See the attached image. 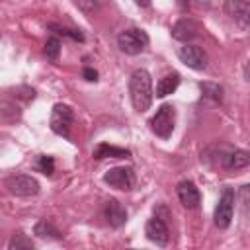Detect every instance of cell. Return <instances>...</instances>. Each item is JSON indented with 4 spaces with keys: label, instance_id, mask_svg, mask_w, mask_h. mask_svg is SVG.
<instances>
[{
    "label": "cell",
    "instance_id": "6da1fadb",
    "mask_svg": "<svg viewBox=\"0 0 250 250\" xmlns=\"http://www.w3.org/2000/svg\"><path fill=\"white\" fill-rule=\"evenodd\" d=\"M129 96H131L133 107L139 113H143L150 107V104H152V80H150L148 70H145V68L133 70V74L129 78Z\"/></svg>",
    "mask_w": 250,
    "mask_h": 250
},
{
    "label": "cell",
    "instance_id": "7a4b0ae2",
    "mask_svg": "<svg viewBox=\"0 0 250 250\" xmlns=\"http://www.w3.org/2000/svg\"><path fill=\"white\" fill-rule=\"evenodd\" d=\"M148 45V35L143 29L129 27L117 35V47L125 55H139Z\"/></svg>",
    "mask_w": 250,
    "mask_h": 250
},
{
    "label": "cell",
    "instance_id": "3957f363",
    "mask_svg": "<svg viewBox=\"0 0 250 250\" xmlns=\"http://www.w3.org/2000/svg\"><path fill=\"white\" fill-rule=\"evenodd\" d=\"M174 123H176V109L170 104H164L156 109V113L152 115V119L148 121L152 133L160 139H168L174 131Z\"/></svg>",
    "mask_w": 250,
    "mask_h": 250
},
{
    "label": "cell",
    "instance_id": "277c9868",
    "mask_svg": "<svg viewBox=\"0 0 250 250\" xmlns=\"http://www.w3.org/2000/svg\"><path fill=\"white\" fill-rule=\"evenodd\" d=\"M234 203H236V193L232 188H225L221 191V197L217 201L215 213H213V221L219 229H229L230 221H232V213H234Z\"/></svg>",
    "mask_w": 250,
    "mask_h": 250
},
{
    "label": "cell",
    "instance_id": "5b68a950",
    "mask_svg": "<svg viewBox=\"0 0 250 250\" xmlns=\"http://www.w3.org/2000/svg\"><path fill=\"white\" fill-rule=\"evenodd\" d=\"M72 121H74V111H72L70 105H66V104H55L53 105L51 119H49V125H51L53 133H57L61 137H68Z\"/></svg>",
    "mask_w": 250,
    "mask_h": 250
},
{
    "label": "cell",
    "instance_id": "8992f818",
    "mask_svg": "<svg viewBox=\"0 0 250 250\" xmlns=\"http://www.w3.org/2000/svg\"><path fill=\"white\" fill-rule=\"evenodd\" d=\"M4 186H6V189L10 193L20 195V197H29V195H37L39 193V182L33 176H27V174L10 176V178H6Z\"/></svg>",
    "mask_w": 250,
    "mask_h": 250
},
{
    "label": "cell",
    "instance_id": "52a82bcc",
    "mask_svg": "<svg viewBox=\"0 0 250 250\" xmlns=\"http://www.w3.org/2000/svg\"><path fill=\"white\" fill-rule=\"evenodd\" d=\"M104 182L115 189H121V191H129L133 189L135 186V172L133 168L129 166H115V168H109L105 174H104Z\"/></svg>",
    "mask_w": 250,
    "mask_h": 250
},
{
    "label": "cell",
    "instance_id": "ba28073f",
    "mask_svg": "<svg viewBox=\"0 0 250 250\" xmlns=\"http://www.w3.org/2000/svg\"><path fill=\"white\" fill-rule=\"evenodd\" d=\"M145 234L150 242L158 244V246H166L168 240H170V229H168V223L164 217H160L158 213H154L148 221H146V227H145Z\"/></svg>",
    "mask_w": 250,
    "mask_h": 250
},
{
    "label": "cell",
    "instance_id": "9c48e42d",
    "mask_svg": "<svg viewBox=\"0 0 250 250\" xmlns=\"http://www.w3.org/2000/svg\"><path fill=\"white\" fill-rule=\"evenodd\" d=\"M178 59L186 66H189L193 70H203L207 66V53L201 47H197V45H184V47H180L178 49Z\"/></svg>",
    "mask_w": 250,
    "mask_h": 250
},
{
    "label": "cell",
    "instance_id": "30bf717a",
    "mask_svg": "<svg viewBox=\"0 0 250 250\" xmlns=\"http://www.w3.org/2000/svg\"><path fill=\"white\" fill-rule=\"evenodd\" d=\"M223 10L242 29H248V25H250V4L246 0H225Z\"/></svg>",
    "mask_w": 250,
    "mask_h": 250
},
{
    "label": "cell",
    "instance_id": "8fae6325",
    "mask_svg": "<svg viewBox=\"0 0 250 250\" xmlns=\"http://www.w3.org/2000/svg\"><path fill=\"white\" fill-rule=\"evenodd\" d=\"M176 193H178V199L180 203L186 207V209H197L199 203H201V193L199 189L195 188L193 182L189 180H182L176 188Z\"/></svg>",
    "mask_w": 250,
    "mask_h": 250
},
{
    "label": "cell",
    "instance_id": "7c38bea8",
    "mask_svg": "<svg viewBox=\"0 0 250 250\" xmlns=\"http://www.w3.org/2000/svg\"><path fill=\"white\" fill-rule=\"evenodd\" d=\"M199 29L201 27L193 18H182L172 25V37L176 41L188 43V41H191V39H195L199 35Z\"/></svg>",
    "mask_w": 250,
    "mask_h": 250
},
{
    "label": "cell",
    "instance_id": "4fadbf2b",
    "mask_svg": "<svg viewBox=\"0 0 250 250\" xmlns=\"http://www.w3.org/2000/svg\"><path fill=\"white\" fill-rule=\"evenodd\" d=\"M104 219L107 221L109 227L119 229L127 221V211H125V207L117 199H107L105 205H104Z\"/></svg>",
    "mask_w": 250,
    "mask_h": 250
},
{
    "label": "cell",
    "instance_id": "5bb4252c",
    "mask_svg": "<svg viewBox=\"0 0 250 250\" xmlns=\"http://www.w3.org/2000/svg\"><path fill=\"white\" fill-rule=\"evenodd\" d=\"M94 158L102 160V158H129L131 152L127 148H119V146H113V145H107V143H100L94 152H92Z\"/></svg>",
    "mask_w": 250,
    "mask_h": 250
},
{
    "label": "cell",
    "instance_id": "9a60e30c",
    "mask_svg": "<svg viewBox=\"0 0 250 250\" xmlns=\"http://www.w3.org/2000/svg\"><path fill=\"white\" fill-rule=\"evenodd\" d=\"M248 164H250V154L242 148H236V150L229 152L225 156V162H223V166L227 170H240V168H246Z\"/></svg>",
    "mask_w": 250,
    "mask_h": 250
},
{
    "label": "cell",
    "instance_id": "2e32d148",
    "mask_svg": "<svg viewBox=\"0 0 250 250\" xmlns=\"http://www.w3.org/2000/svg\"><path fill=\"white\" fill-rule=\"evenodd\" d=\"M180 86V74L178 72H170L166 76H162L156 84V98H166L172 92H176V88Z\"/></svg>",
    "mask_w": 250,
    "mask_h": 250
},
{
    "label": "cell",
    "instance_id": "e0dca14e",
    "mask_svg": "<svg viewBox=\"0 0 250 250\" xmlns=\"http://www.w3.org/2000/svg\"><path fill=\"white\" fill-rule=\"evenodd\" d=\"M199 88H201L203 96L209 98V100H213L215 104H221L223 102V88L219 84H215V82H201Z\"/></svg>",
    "mask_w": 250,
    "mask_h": 250
},
{
    "label": "cell",
    "instance_id": "ac0fdd59",
    "mask_svg": "<svg viewBox=\"0 0 250 250\" xmlns=\"http://www.w3.org/2000/svg\"><path fill=\"white\" fill-rule=\"evenodd\" d=\"M35 234L37 236H43V238H61V230L57 227H53L49 221H39L35 225Z\"/></svg>",
    "mask_w": 250,
    "mask_h": 250
},
{
    "label": "cell",
    "instance_id": "d6986e66",
    "mask_svg": "<svg viewBox=\"0 0 250 250\" xmlns=\"http://www.w3.org/2000/svg\"><path fill=\"white\" fill-rule=\"evenodd\" d=\"M61 39L59 37H49L47 41H45V57L49 59V61H59V55H61Z\"/></svg>",
    "mask_w": 250,
    "mask_h": 250
},
{
    "label": "cell",
    "instance_id": "ffe728a7",
    "mask_svg": "<svg viewBox=\"0 0 250 250\" xmlns=\"http://www.w3.org/2000/svg\"><path fill=\"white\" fill-rule=\"evenodd\" d=\"M8 248H10V250L33 248V242H31V238H27V234H23V232H16V234H12V238H10V242H8Z\"/></svg>",
    "mask_w": 250,
    "mask_h": 250
},
{
    "label": "cell",
    "instance_id": "44dd1931",
    "mask_svg": "<svg viewBox=\"0 0 250 250\" xmlns=\"http://www.w3.org/2000/svg\"><path fill=\"white\" fill-rule=\"evenodd\" d=\"M49 29H53L55 33L59 35H64V37H70L74 41H84V35L80 33V29H70V27H62V25H57V23H51Z\"/></svg>",
    "mask_w": 250,
    "mask_h": 250
},
{
    "label": "cell",
    "instance_id": "7402d4cb",
    "mask_svg": "<svg viewBox=\"0 0 250 250\" xmlns=\"http://www.w3.org/2000/svg\"><path fill=\"white\" fill-rule=\"evenodd\" d=\"M35 166L45 176H51L55 172V158L53 156H47V154H41V156H37V164Z\"/></svg>",
    "mask_w": 250,
    "mask_h": 250
},
{
    "label": "cell",
    "instance_id": "603a6c76",
    "mask_svg": "<svg viewBox=\"0 0 250 250\" xmlns=\"http://www.w3.org/2000/svg\"><path fill=\"white\" fill-rule=\"evenodd\" d=\"M104 0H76V6L84 12V14H94L102 8Z\"/></svg>",
    "mask_w": 250,
    "mask_h": 250
},
{
    "label": "cell",
    "instance_id": "cb8c5ba5",
    "mask_svg": "<svg viewBox=\"0 0 250 250\" xmlns=\"http://www.w3.org/2000/svg\"><path fill=\"white\" fill-rule=\"evenodd\" d=\"M82 74H84V78L90 80V82H96V80H98V72H96L94 68H90V66H86V68L82 70Z\"/></svg>",
    "mask_w": 250,
    "mask_h": 250
},
{
    "label": "cell",
    "instance_id": "d4e9b609",
    "mask_svg": "<svg viewBox=\"0 0 250 250\" xmlns=\"http://www.w3.org/2000/svg\"><path fill=\"white\" fill-rule=\"evenodd\" d=\"M150 2H152V0H135V4H137L139 8H148Z\"/></svg>",
    "mask_w": 250,
    "mask_h": 250
}]
</instances>
